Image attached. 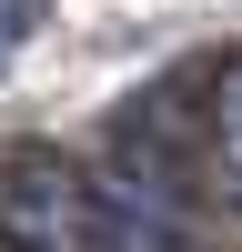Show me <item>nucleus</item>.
Returning a JSON list of instances; mask_svg holds the SVG:
<instances>
[{"mask_svg": "<svg viewBox=\"0 0 242 252\" xmlns=\"http://www.w3.org/2000/svg\"><path fill=\"white\" fill-rule=\"evenodd\" d=\"M212 161L242 192V71H222V91H212Z\"/></svg>", "mask_w": 242, "mask_h": 252, "instance_id": "1", "label": "nucleus"}]
</instances>
